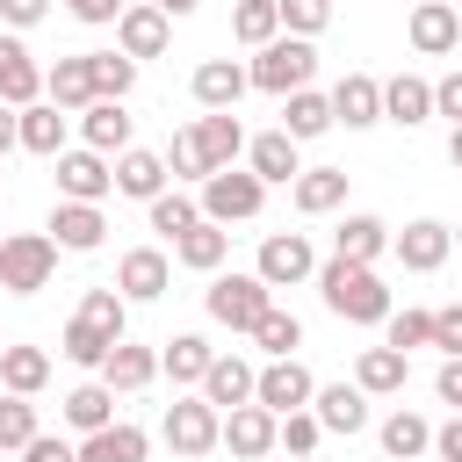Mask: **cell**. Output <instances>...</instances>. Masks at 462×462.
<instances>
[{"label":"cell","instance_id":"6da1fadb","mask_svg":"<svg viewBox=\"0 0 462 462\" xmlns=\"http://www.w3.org/2000/svg\"><path fill=\"white\" fill-rule=\"evenodd\" d=\"M318 289H325V310L332 318H346V325H383L397 303H390V289H383V274L368 267V260H318V274H310Z\"/></svg>","mask_w":462,"mask_h":462},{"label":"cell","instance_id":"7a4b0ae2","mask_svg":"<svg viewBox=\"0 0 462 462\" xmlns=\"http://www.w3.org/2000/svg\"><path fill=\"white\" fill-rule=\"evenodd\" d=\"M245 79H253L260 94H274V101H282V94H296V87H310V79H318V51H310V36H289V29H282L274 43H260V51H253Z\"/></svg>","mask_w":462,"mask_h":462},{"label":"cell","instance_id":"3957f363","mask_svg":"<svg viewBox=\"0 0 462 462\" xmlns=\"http://www.w3.org/2000/svg\"><path fill=\"white\" fill-rule=\"evenodd\" d=\"M51 274H58L51 231H7L0 238V289L7 296H36V289H51Z\"/></svg>","mask_w":462,"mask_h":462},{"label":"cell","instance_id":"277c9868","mask_svg":"<svg viewBox=\"0 0 462 462\" xmlns=\"http://www.w3.org/2000/svg\"><path fill=\"white\" fill-rule=\"evenodd\" d=\"M260 209H267V180L253 166H217L202 180V217L209 224H253Z\"/></svg>","mask_w":462,"mask_h":462},{"label":"cell","instance_id":"5b68a950","mask_svg":"<svg viewBox=\"0 0 462 462\" xmlns=\"http://www.w3.org/2000/svg\"><path fill=\"white\" fill-rule=\"evenodd\" d=\"M217 426H224V411H217L209 397H173L166 419H159V440H166L180 462H195V455L217 448Z\"/></svg>","mask_w":462,"mask_h":462},{"label":"cell","instance_id":"8992f818","mask_svg":"<svg viewBox=\"0 0 462 462\" xmlns=\"http://www.w3.org/2000/svg\"><path fill=\"white\" fill-rule=\"evenodd\" d=\"M202 303H209V318H217V325H231V332H253V318L274 303V289H267L260 274H217Z\"/></svg>","mask_w":462,"mask_h":462},{"label":"cell","instance_id":"52a82bcc","mask_svg":"<svg viewBox=\"0 0 462 462\" xmlns=\"http://www.w3.org/2000/svg\"><path fill=\"white\" fill-rule=\"evenodd\" d=\"M267 289H296V282H310L318 274V253H310V238L303 231H267L260 238V267H253Z\"/></svg>","mask_w":462,"mask_h":462},{"label":"cell","instance_id":"ba28073f","mask_svg":"<svg viewBox=\"0 0 462 462\" xmlns=\"http://www.w3.org/2000/svg\"><path fill=\"white\" fill-rule=\"evenodd\" d=\"M310 390H318V375H310L296 354H274V361L253 375V404H267L274 419H282V411H303V404H310Z\"/></svg>","mask_w":462,"mask_h":462},{"label":"cell","instance_id":"9c48e42d","mask_svg":"<svg viewBox=\"0 0 462 462\" xmlns=\"http://www.w3.org/2000/svg\"><path fill=\"white\" fill-rule=\"evenodd\" d=\"M166 36H173V22H166V7H152V0H123V14H116V51L123 58H159L166 51Z\"/></svg>","mask_w":462,"mask_h":462},{"label":"cell","instance_id":"30bf717a","mask_svg":"<svg viewBox=\"0 0 462 462\" xmlns=\"http://www.w3.org/2000/svg\"><path fill=\"white\" fill-rule=\"evenodd\" d=\"M58 195H65V202H101V195H116V166H108L94 144L58 152Z\"/></svg>","mask_w":462,"mask_h":462},{"label":"cell","instance_id":"8fae6325","mask_svg":"<svg viewBox=\"0 0 462 462\" xmlns=\"http://www.w3.org/2000/svg\"><path fill=\"white\" fill-rule=\"evenodd\" d=\"M390 253H397L411 274H433V267H448V253H455V231H448L440 217H419V224L390 231Z\"/></svg>","mask_w":462,"mask_h":462},{"label":"cell","instance_id":"7c38bea8","mask_svg":"<svg viewBox=\"0 0 462 462\" xmlns=\"http://www.w3.org/2000/svg\"><path fill=\"white\" fill-rule=\"evenodd\" d=\"M217 448H231L238 462L274 455V411H267V404H231L224 426H217Z\"/></svg>","mask_w":462,"mask_h":462},{"label":"cell","instance_id":"4fadbf2b","mask_svg":"<svg viewBox=\"0 0 462 462\" xmlns=\"http://www.w3.org/2000/svg\"><path fill=\"white\" fill-rule=\"evenodd\" d=\"M404 36H411L419 58H448V51L462 43V14H455L448 0H419V7L404 14Z\"/></svg>","mask_w":462,"mask_h":462},{"label":"cell","instance_id":"5bb4252c","mask_svg":"<svg viewBox=\"0 0 462 462\" xmlns=\"http://www.w3.org/2000/svg\"><path fill=\"white\" fill-rule=\"evenodd\" d=\"M101 238H108L101 202H65V195H58V209H51V245H58V253H101Z\"/></svg>","mask_w":462,"mask_h":462},{"label":"cell","instance_id":"9a60e30c","mask_svg":"<svg viewBox=\"0 0 462 462\" xmlns=\"http://www.w3.org/2000/svg\"><path fill=\"white\" fill-rule=\"evenodd\" d=\"M166 282H173V267H166L159 245H130V253L116 260V289H123V303H159Z\"/></svg>","mask_w":462,"mask_h":462},{"label":"cell","instance_id":"2e32d148","mask_svg":"<svg viewBox=\"0 0 462 462\" xmlns=\"http://www.w3.org/2000/svg\"><path fill=\"white\" fill-rule=\"evenodd\" d=\"M0 101L7 108H29V101H43V65H36V51L7 29L0 36Z\"/></svg>","mask_w":462,"mask_h":462},{"label":"cell","instance_id":"e0dca14e","mask_svg":"<svg viewBox=\"0 0 462 462\" xmlns=\"http://www.w3.org/2000/svg\"><path fill=\"white\" fill-rule=\"evenodd\" d=\"M310 411H318L325 433H346V440H354V433L368 426V390H361V383H318V390H310Z\"/></svg>","mask_w":462,"mask_h":462},{"label":"cell","instance_id":"ac0fdd59","mask_svg":"<svg viewBox=\"0 0 462 462\" xmlns=\"http://www.w3.org/2000/svg\"><path fill=\"white\" fill-rule=\"evenodd\" d=\"M368 130V123H383V79L375 72H346L339 87H332V130Z\"/></svg>","mask_w":462,"mask_h":462},{"label":"cell","instance_id":"d6986e66","mask_svg":"<svg viewBox=\"0 0 462 462\" xmlns=\"http://www.w3.org/2000/svg\"><path fill=\"white\" fill-rule=\"evenodd\" d=\"M14 144L36 152V159H58V152H65V108H58V101H29V108H14Z\"/></svg>","mask_w":462,"mask_h":462},{"label":"cell","instance_id":"ffe728a7","mask_svg":"<svg viewBox=\"0 0 462 462\" xmlns=\"http://www.w3.org/2000/svg\"><path fill=\"white\" fill-rule=\"evenodd\" d=\"M152 455V433L130 426V419H108L101 433H79V462H144Z\"/></svg>","mask_w":462,"mask_h":462},{"label":"cell","instance_id":"44dd1931","mask_svg":"<svg viewBox=\"0 0 462 462\" xmlns=\"http://www.w3.org/2000/svg\"><path fill=\"white\" fill-rule=\"evenodd\" d=\"M253 79H245V65L238 58H202L195 65V79H188V94L202 101V108H238V94H245Z\"/></svg>","mask_w":462,"mask_h":462},{"label":"cell","instance_id":"7402d4cb","mask_svg":"<svg viewBox=\"0 0 462 462\" xmlns=\"http://www.w3.org/2000/svg\"><path fill=\"white\" fill-rule=\"evenodd\" d=\"M43 101H58L65 116H79V108L94 101V65H87V51H72V58H58V65L43 72Z\"/></svg>","mask_w":462,"mask_h":462},{"label":"cell","instance_id":"603a6c76","mask_svg":"<svg viewBox=\"0 0 462 462\" xmlns=\"http://www.w3.org/2000/svg\"><path fill=\"white\" fill-rule=\"evenodd\" d=\"M433 116V79H419V72H397V79H383V123H404V130H419Z\"/></svg>","mask_w":462,"mask_h":462},{"label":"cell","instance_id":"cb8c5ba5","mask_svg":"<svg viewBox=\"0 0 462 462\" xmlns=\"http://www.w3.org/2000/svg\"><path fill=\"white\" fill-rule=\"evenodd\" d=\"M79 137H87L101 159L130 152V108H123V101H87V108H79Z\"/></svg>","mask_w":462,"mask_h":462},{"label":"cell","instance_id":"d4e9b609","mask_svg":"<svg viewBox=\"0 0 462 462\" xmlns=\"http://www.w3.org/2000/svg\"><path fill=\"white\" fill-rule=\"evenodd\" d=\"M245 166H253L267 188H289V180L303 173V159H296V137H289V130H267V137H253V144H245Z\"/></svg>","mask_w":462,"mask_h":462},{"label":"cell","instance_id":"484cf974","mask_svg":"<svg viewBox=\"0 0 462 462\" xmlns=\"http://www.w3.org/2000/svg\"><path fill=\"white\" fill-rule=\"evenodd\" d=\"M173 173H166V152H116V195H130V202H152L159 188H166Z\"/></svg>","mask_w":462,"mask_h":462},{"label":"cell","instance_id":"4316f807","mask_svg":"<svg viewBox=\"0 0 462 462\" xmlns=\"http://www.w3.org/2000/svg\"><path fill=\"white\" fill-rule=\"evenodd\" d=\"M289 195H296L303 217H332V209L346 202V166H303V173L289 180Z\"/></svg>","mask_w":462,"mask_h":462},{"label":"cell","instance_id":"83f0119b","mask_svg":"<svg viewBox=\"0 0 462 462\" xmlns=\"http://www.w3.org/2000/svg\"><path fill=\"white\" fill-rule=\"evenodd\" d=\"M332 253H339V260H368V267H375V260L390 253V224H383V217H368V209H354V217H339Z\"/></svg>","mask_w":462,"mask_h":462},{"label":"cell","instance_id":"f1b7e54d","mask_svg":"<svg viewBox=\"0 0 462 462\" xmlns=\"http://www.w3.org/2000/svg\"><path fill=\"white\" fill-rule=\"evenodd\" d=\"M224 253H231V231H224V224H209V217H195V224L173 238V260H180V267H195V274H217V267H224Z\"/></svg>","mask_w":462,"mask_h":462},{"label":"cell","instance_id":"f546056e","mask_svg":"<svg viewBox=\"0 0 462 462\" xmlns=\"http://www.w3.org/2000/svg\"><path fill=\"white\" fill-rule=\"evenodd\" d=\"M152 375H159V354H152V346H137V339H116V346H108V361H101V383H108L116 397L144 390Z\"/></svg>","mask_w":462,"mask_h":462},{"label":"cell","instance_id":"4dcf8cb0","mask_svg":"<svg viewBox=\"0 0 462 462\" xmlns=\"http://www.w3.org/2000/svg\"><path fill=\"white\" fill-rule=\"evenodd\" d=\"M354 383H361L368 397H397V390L411 383V354H397V346H361Z\"/></svg>","mask_w":462,"mask_h":462},{"label":"cell","instance_id":"1f68e13d","mask_svg":"<svg viewBox=\"0 0 462 462\" xmlns=\"http://www.w3.org/2000/svg\"><path fill=\"white\" fill-rule=\"evenodd\" d=\"M253 375H260L253 361H238V354H217V361H209V375H202L195 390H202L217 411H231V404H253Z\"/></svg>","mask_w":462,"mask_h":462},{"label":"cell","instance_id":"d6a6232c","mask_svg":"<svg viewBox=\"0 0 462 462\" xmlns=\"http://www.w3.org/2000/svg\"><path fill=\"white\" fill-rule=\"evenodd\" d=\"M282 130H289L296 144L325 137V130H332V94H318V87H296V94H282Z\"/></svg>","mask_w":462,"mask_h":462},{"label":"cell","instance_id":"836d02e7","mask_svg":"<svg viewBox=\"0 0 462 462\" xmlns=\"http://www.w3.org/2000/svg\"><path fill=\"white\" fill-rule=\"evenodd\" d=\"M209 361H217V346H209L202 332H173V339L159 346V375H173V383H202Z\"/></svg>","mask_w":462,"mask_h":462},{"label":"cell","instance_id":"e575fe53","mask_svg":"<svg viewBox=\"0 0 462 462\" xmlns=\"http://www.w3.org/2000/svg\"><path fill=\"white\" fill-rule=\"evenodd\" d=\"M375 440H383V455H390V462H419V455L433 448V426H426L419 411H404V404H397V411L375 426Z\"/></svg>","mask_w":462,"mask_h":462},{"label":"cell","instance_id":"d590c367","mask_svg":"<svg viewBox=\"0 0 462 462\" xmlns=\"http://www.w3.org/2000/svg\"><path fill=\"white\" fill-rule=\"evenodd\" d=\"M43 383H51V354H43V346H0V390L36 397Z\"/></svg>","mask_w":462,"mask_h":462},{"label":"cell","instance_id":"8d00e7d4","mask_svg":"<svg viewBox=\"0 0 462 462\" xmlns=\"http://www.w3.org/2000/svg\"><path fill=\"white\" fill-rule=\"evenodd\" d=\"M116 419V390L108 383H79V390H65V426L72 433H101Z\"/></svg>","mask_w":462,"mask_h":462},{"label":"cell","instance_id":"74e56055","mask_svg":"<svg viewBox=\"0 0 462 462\" xmlns=\"http://www.w3.org/2000/svg\"><path fill=\"white\" fill-rule=\"evenodd\" d=\"M195 130H202V152H209V166H238V152H245V123H238L231 108H209Z\"/></svg>","mask_w":462,"mask_h":462},{"label":"cell","instance_id":"f35d334b","mask_svg":"<svg viewBox=\"0 0 462 462\" xmlns=\"http://www.w3.org/2000/svg\"><path fill=\"white\" fill-rule=\"evenodd\" d=\"M231 36H238L245 51L274 43V36H282V14H274V0H231Z\"/></svg>","mask_w":462,"mask_h":462},{"label":"cell","instance_id":"ab89813d","mask_svg":"<svg viewBox=\"0 0 462 462\" xmlns=\"http://www.w3.org/2000/svg\"><path fill=\"white\" fill-rule=\"evenodd\" d=\"M87 65H94V101H123L137 87V58L123 51H87Z\"/></svg>","mask_w":462,"mask_h":462},{"label":"cell","instance_id":"60d3db41","mask_svg":"<svg viewBox=\"0 0 462 462\" xmlns=\"http://www.w3.org/2000/svg\"><path fill=\"white\" fill-rule=\"evenodd\" d=\"M166 173H173V180H195V188L217 173V166H209V152H202V130H195V123H188V130H173V144H166Z\"/></svg>","mask_w":462,"mask_h":462},{"label":"cell","instance_id":"b9f144b4","mask_svg":"<svg viewBox=\"0 0 462 462\" xmlns=\"http://www.w3.org/2000/svg\"><path fill=\"white\" fill-rule=\"evenodd\" d=\"M79 318H87L94 332H108V339H130V303H123V289H87V296H79Z\"/></svg>","mask_w":462,"mask_h":462},{"label":"cell","instance_id":"7bdbcfd3","mask_svg":"<svg viewBox=\"0 0 462 462\" xmlns=\"http://www.w3.org/2000/svg\"><path fill=\"white\" fill-rule=\"evenodd\" d=\"M108 346H116V339H108V332H94L87 318H72V325L58 332V354H65L72 368H94V375H101V361H108Z\"/></svg>","mask_w":462,"mask_h":462},{"label":"cell","instance_id":"ee69618b","mask_svg":"<svg viewBox=\"0 0 462 462\" xmlns=\"http://www.w3.org/2000/svg\"><path fill=\"white\" fill-rule=\"evenodd\" d=\"M36 433H43V426H36V404L14 397V390H0V455H22Z\"/></svg>","mask_w":462,"mask_h":462},{"label":"cell","instance_id":"f6af8a7d","mask_svg":"<svg viewBox=\"0 0 462 462\" xmlns=\"http://www.w3.org/2000/svg\"><path fill=\"white\" fill-rule=\"evenodd\" d=\"M253 346H267V354H296V346H303V325H296V310L267 303V310L253 318Z\"/></svg>","mask_w":462,"mask_h":462},{"label":"cell","instance_id":"bcb514c9","mask_svg":"<svg viewBox=\"0 0 462 462\" xmlns=\"http://www.w3.org/2000/svg\"><path fill=\"white\" fill-rule=\"evenodd\" d=\"M144 209H152V231H166V238H180V231L202 217V202H195V195H180V188H159Z\"/></svg>","mask_w":462,"mask_h":462},{"label":"cell","instance_id":"7dc6e473","mask_svg":"<svg viewBox=\"0 0 462 462\" xmlns=\"http://www.w3.org/2000/svg\"><path fill=\"white\" fill-rule=\"evenodd\" d=\"M318 440H325V426H318V411H310V404H303V411H282V419H274V448H289V455H310Z\"/></svg>","mask_w":462,"mask_h":462},{"label":"cell","instance_id":"c3c4849f","mask_svg":"<svg viewBox=\"0 0 462 462\" xmlns=\"http://www.w3.org/2000/svg\"><path fill=\"white\" fill-rule=\"evenodd\" d=\"M383 325H390V339H383V346H397V354H411V346H433V310H390Z\"/></svg>","mask_w":462,"mask_h":462},{"label":"cell","instance_id":"681fc988","mask_svg":"<svg viewBox=\"0 0 462 462\" xmlns=\"http://www.w3.org/2000/svg\"><path fill=\"white\" fill-rule=\"evenodd\" d=\"M274 14H282L289 36H318L332 22V0H274Z\"/></svg>","mask_w":462,"mask_h":462},{"label":"cell","instance_id":"f907efd6","mask_svg":"<svg viewBox=\"0 0 462 462\" xmlns=\"http://www.w3.org/2000/svg\"><path fill=\"white\" fill-rule=\"evenodd\" d=\"M433 346L440 354H462V303H440L433 310Z\"/></svg>","mask_w":462,"mask_h":462},{"label":"cell","instance_id":"816d5d0a","mask_svg":"<svg viewBox=\"0 0 462 462\" xmlns=\"http://www.w3.org/2000/svg\"><path fill=\"white\" fill-rule=\"evenodd\" d=\"M43 14H51V0H0V22H7L14 36H22V29H36Z\"/></svg>","mask_w":462,"mask_h":462},{"label":"cell","instance_id":"f5cc1de1","mask_svg":"<svg viewBox=\"0 0 462 462\" xmlns=\"http://www.w3.org/2000/svg\"><path fill=\"white\" fill-rule=\"evenodd\" d=\"M22 462H79V448H72V440H58V433H36V440L22 448Z\"/></svg>","mask_w":462,"mask_h":462},{"label":"cell","instance_id":"db71d44e","mask_svg":"<svg viewBox=\"0 0 462 462\" xmlns=\"http://www.w3.org/2000/svg\"><path fill=\"white\" fill-rule=\"evenodd\" d=\"M433 116H448V123H462V72H448V79H433Z\"/></svg>","mask_w":462,"mask_h":462},{"label":"cell","instance_id":"11a10c76","mask_svg":"<svg viewBox=\"0 0 462 462\" xmlns=\"http://www.w3.org/2000/svg\"><path fill=\"white\" fill-rule=\"evenodd\" d=\"M433 397L462 411V354H448V361H440V375H433Z\"/></svg>","mask_w":462,"mask_h":462},{"label":"cell","instance_id":"9f6ffc18","mask_svg":"<svg viewBox=\"0 0 462 462\" xmlns=\"http://www.w3.org/2000/svg\"><path fill=\"white\" fill-rule=\"evenodd\" d=\"M123 14V0H72V22H87V29H108Z\"/></svg>","mask_w":462,"mask_h":462},{"label":"cell","instance_id":"6f0895ef","mask_svg":"<svg viewBox=\"0 0 462 462\" xmlns=\"http://www.w3.org/2000/svg\"><path fill=\"white\" fill-rule=\"evenodd\" d=\"M433 455H440V462H462V411H455L448 426H433Z\"/></svg>","mask_w":462,"mask_h":462},{"label":"cell","instance_id":"680465c9","mask_svg":"<svg viewBox=\"0 0 462 462\" xmlns=\"http://www.w3.org/2000/svg\"><path fill=\"white\" fill-rule=\"evenodd\" d=\"M7 152H14V108L0 101V159H7Z\"/></svg>","mask_w":462,"mask_h":462},{"label":"cell","instance_id":"91938a15","mask_svg":"<svg viewBox=\"0 0 462 462\" xmlns=\"http://www.w3.org/2000/svg\"><path fill=\"white\" fill-rule=\"evenodd\" d=\"M152 7H166V22H180V14H195L202 0H152Z\"/></svg>","mask_w":462,"mask_h":462},{"label":"cell","instance_id":"94428289","mask_svg":"<svg viewBox=\"0 0 462 462\" xmlns=\"http://www.w3.org/2000/svg\"><path fill=\"white\" fill-rule=\"evenodd\" d=\"M448 166H455V173H462V123H455V130H448Z\"/></svg>","mask_w":462,"mask_h":462},{"label":"cell","instance_id":"6125c7cd","mask_svg":"<svg viewBox=\"0 0 462 462\" xmlns=\"http://www.w3.org/2000/svg\"><path fill=\"white\" fill-rule=\"evenodd\" d=\"M455 245H462V231H455Z\"/></svg>","mask_w":462,"mask_h":462},{"label":"cell","instance_id":"be15d7a7","mask_svg":"<svg viewBox=\"0 0 462 462\" xmlns=\"http://www.w3.org/2000/svg\"><path fill=\"white\" fill-rule=\"evenodd\" d=\"M65 7H72V0H65Z\"/></svg>","mask_w":462,"mask_h":462}]
</instances>
